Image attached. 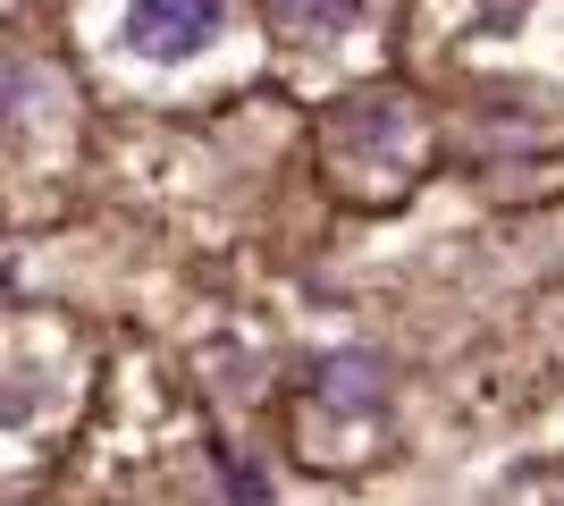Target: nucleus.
I'll return each mask as SVG.
<instances>
[{"mask_svg":"<svg viewBox=\"0 0 564 506\" xmlns=\"http://www.w3.org/2000/svg\"><path fill=\"white\" fill-rule=\"evenodd\" d=\"M212 25H219V0H135L127 9V43L143 60H186V51H203Z\"/></svg>","mask_w":564,"mask_h":506,"instance_id":"obj_1","label":"nucleus"},{"mask_svg":"<svg viewBox=\"0 0 564 506\" xmlns=\"http://www.w3.org/2000/svg\"><path fill=\"white\" fill-rule=\"evenodd\" d=\"M321 397H329V406L371 413V406H379V363H371V355H346V363H329V372H321Z\"/></svg>","mask_w":564,"mask_h":506,"instance_id":"obj_2","label":"nucleus"},{"mask_svg":"<svg viewBox=\"0 0 564 506\" xmlns=\"http://www.w3.org/2000/svg\"><path fill=\"white\" fill-rule=\"evenodd\" d=\"M270 9H279L286 25H346L362 0H270Z\"/></svg>","mask_w":564,"mask_h":506,"instance_id":"obj_3","label":"nucleus"}]
</instances>
